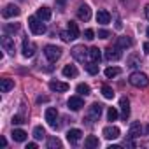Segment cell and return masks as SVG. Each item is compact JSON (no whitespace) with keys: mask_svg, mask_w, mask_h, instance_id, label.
Here are the masks:
<instances>
[{"mask_svg":"<svg viewBox=\"0 0 149 149\" xmlns=\"http://www.w3.org/2000/svg\"><path fill=\"white\" fill-rule=\"evenodd\" d=\"M128 81L135 88H147L149 86V77L146 76L144 72H132L130 77H128Z\"/></svg>","mask_w":149,"mask_h":149,"instance_id":"6da1fadb","label":"cell"},{"mask_svg":"<svg viewBox=\"0 0 149 149\" xmlns=\"http://www.w3.org/2000/svg\"><path fill=\"white\" fill-rule=\"evenodd\" d=\"M28 26H30V30H32L33 35H42V33H46V25L42 23V19H40L39 16H30V18H28Z\"/></svg>","mask_w":149,"mask_h":149,"instance_id":"7a4b0ae2","label":"cell"},{"mask_svg":"<svg viewBox=\"0 0 149 149\" xmlns=\"http://www.w3.org/2000/svg\"><path fill=\"white\" fill-rule=\"evenodd\" d=\"M44 54H46V58H47L51 63H54V61L60 60V56H61V47L53 46V44H47V46L44 47Z\"/></svg>","mask_w":149,"mask_h":149,"instance_id":"3957f363","label":"cell"},{"mask_svg":"<svg viewBox=\"0 0 149 149\" xmlns=\"http://www.w3.org/2000/svg\"><path fill=\"white\" fill-rule=\"evenodd\" d=\"M102 111H104V105L102 104H91L90 109H88V119H93V121H98L100 116H102Z\"/></svg>","mask_w":149,"mask_h":149,"instance_id":"277c9868","label":"cell"},{"mask_svg":"<svg viewBox=\"0 0 149 149\" xmlns=\"http://www.w3.org/2000/svg\"><path fill=\"white\" fill-rule=\"evenodd\" d=\"M46 121H47V125L51 126V128H56L58 126V123H56V119H58V111L54 109V107H49V109H46Z\"/></svg>","mask_w":149,"mask_h":149,"instance_id":"5b68a950","label":"cell"},{"mask_svg":"<svg viewBox=\"0 0 149 149\" xmlns=\"http://www.w3.org/2000/svg\"><path fill=\"white\" fill-rule=\"evenodd\" d=\"M0 42H2V47H4V51H7L9 54H13L14 56V53H16V46H14V40L6 33L4 37H2V40H0Z\"/></svg>","mask_w":149,"mask_h":149,"instance_id":"8992f818","label":"cell"},{"mask_svg":"<svg viewBox=\"0 0 149 149\" xmlns=\"http://www.w3.org/2000/svg\"><path fill=\"white\" fill-rule=\"evenodd\" d=\"M88 54H90V51H88V49H86L84 46H76V47L72 49V56L76 58L77 61H84Z\"/></svg>","mask_w":149,"mask_h":149,"instance_id":"52a82bcc","label":"cell"},{"mask_svg":"<svg viewBox=\"0 0 149 149\" xmlns=\"http://www.w3.org/2000/svg\"><path fill=\"white\" fill-rule=\"evenodd\" d=\"M19 7L18 6H14V4H9V6H6L4 7V11H2V16L6 18V19H9V18H16V16H19Z\"/></svg>","mask_w":149,"mask_h":149,"instance_id":"ba28073f","label":"cell"},{"mask_svg":"<svg viewBox=\"0 0 149 149\" xmlns=\"http://www.w3.org/2000/svg\"><path fill=\"white\" fill-rule=\"evenodd\" d=\"M121 58V47L114 46V47H107L105 49V60L109 61H118Z\"/></svg>","mask_w":149,"mask_h":149,"instance_id":"9c48e42d","label":"cell"},{"mask_svg":"<svg viewBox=\"0 0 149 149\" xmlns=\"http://www.w3.org/2000/svg\"><path fill=\"white\" fill-rule=\"evenodd\" d=\"M35 49H37V46H35L33 42H30L28 39L23 40V56H25V58H32V56L35 54Z\"/></svg>","mask_w":149,"mask_h":149,"instance_id":"30bf717a","label":"cell"},{"mask_svg":"<svg viewBox=\"0 0 149 149\" xmlns=\"http://www.w3.org/2000/svg\"><path fill=\"white\" fill-rule=\"evenodd\" d=\"M81 137H83V132H81L79 128H72V130L67 132V140H68L70 144H77V142L81 140Z\"/></svg>","mask_w":149,"mask_h":149,"instance_id":"8fae6325","label":"cell"},{"mask_svg":"<svg viewBox=\"0 0 149 149\" xmlns=\"http://www.w3.org/2000/svg\"><path fill=\"white\" fill-rule=\"evenodd\" d=\"M67 105H68V109H72V111H81V109L84 107V102H83L81 97H70L68 102H67Z\"/></svg>","mask_w":149,"mask_h":149,"instance_id":"7c38bea8","label":"cell"},{"mask_svg":"<svg viewBox=\"0 0 149 149\" xmlns=\"http://www.w3.org/2000/svg\"><path fill=\"white\" fill-rule=\"evenodd\" d=\"M119 128L118 126H105L104 128V137L107 139V140H114V139H118L119 137Z\"/></svg>","mask_w":149,"mask_h":149,"instance_id":"4fadbf2b","label":"cell"},{"mask_svg":"<svg viewBox=\"0 0 149 149\" xmlns=\"http://www.w3.org/2000/svg\"><path fill=\"white\" fill-rule=\"evenodd\" d=\"M49 90L51 91H56V93H63L68 90V84L67 83H61V81H49Z\"/></svg>","mask_w":149,"mask_h":149,"instance_id":"5bb4252c","label":"cell"},{"mask_svg":"<svg viewBox=\"0 0 149 149\" xmlns=\"http://www.w3.org/2000/svg\"><path fill=\"white\" fill-rule=\"evenodd\" d=\"M142 132H144V128H142V125L140 123H132L130 125V130H128V135H130V139H137V137H140L142 135Z\"/></svg>","mask_w":149,"mask_h":149,"instance_id":"9a60e30c","label":"cell"},{"mask_svg":"<svg viewBox=\"0 0 149 149\" xmlns=\"http://www.w3.org/2000/svg\"><path fill=\"white\" fill-rule=\"evenodd\" d=\"M77 18L81 19V21H88L90 18H91V9H90V6H81L79 9H77Z\"/></svg>","mask_w":149,"mask_h":149,"instance_id":"2e32d148","label":"cell"},{"mask_svg":"<svg viewBox=\"0 0 149 149\" xmlns=\"http://www.w3.org/2000/svg\"><path fill=\"white\" fill-rule=\"evenodd\" d=\"M97 21H98L100 25H109V23H111V13L105 11V9H100V11L97 13Z\"/></svg>","mask_w":149,"mask_h":149,"instance_id":"e0dca14e","label":"cell"},{"mask_svg":"<svg viewBox=\"0 0 149 149\" xmlns=\"http://www.w3.org/2000/svg\"><path fill=\"white\" fill-rule=\"evenodd\" d=\"M119 107H121V116H123V119H128V116H130V100H128L126 97H123V98L119 100Z\"/></svg>","mask_w":149,"mask_h":149,"instance_id":"ac0fdd59","label":"cell"},{"mask_svg":"<svg viewBox=\"0 0 149 149\" xmlns=\"http://www.w3.org/2000/svg\"><path fill=\"white\" fill-rule=\"evenodd\" d=\"M67 32H68V35H70L72 40L77 39L79 37V26H77V23L76 21H68L67 23Z\"/></svg>","mask_w":149,"mask_h":149,"instance_id":"d6986e66","label":"cell"},{"mask_svg":"<svg viewBox=\"0 0 149 149\" xmlns=\"http://www.w3.org/2000/svg\"><path fill=\"white\" fill-rule=\"evenodd\" d=\"M14 88V81L9 79V77H4V79H0V91L2 93H7Z\"/></svg>","mask_w":149,"mask_h":149,"instance_id":"ffe728a7","label":"cell"},{"mask_svg":"<svg viewBox=\"0 0 149 149\" xmlns=\"http://www.w3.org/2000/svg\"><path fill=\"white\" fill-rule=\"evenodd\" d=\"M11 135H13V139H14L16 142H25V140H26V137H28V135H26V132H25V130H19V128H14Z\"/></svg>","mask_w":149,"mask_h":149,"instance_id":"44dd1931","label":"cell"},{"mask_svg":"<svg viewBox=\"0 0 149 149\" xmlns=\"http://www.w3.org/2000/svg\"><path fill=\"white\" fill-rule=\"evenodd\" d=\"M37 16H39L42 21H49V19H51V9H49V7H39V9H37Z\"/></svg>","mask_w":149,"mask_h":149,"instance_id":"7402d4cb","label":"cell"},{"mask_svg":"<svg viewBox=\"0 0 149 149\" xmlns=\"http://www.w3.org/2000/svg\"><path fill=\"white\" fill-rule=\"evenodd\" d=\"M61 72H63L65 77H77V68L74 67V65H65Z\"/></svg>","mask_w":149,"mask_h":149,"instance_id":"603a6c76","label":"cell"},{"mask_svg":"<svg viewBox=\"0 0 149 149\" xmlns=\"http://www.w3.org/2000/svg\"><path fill=\"white\" fill-rule=\"evenodd\" d=\"M132 44H133V40H132L130 37H118V42H116V46H118V47H121V49L132 47Z\"/></svg>","mask_w":149,"mask_h":149,"instance_id":"cb8c5ba5","label":"cell"},{"mask_svg":"<svg viewBox=\"0 0 149 149\" xmlns=\"http://www.w3.org/2000/svg\"><path fill=\"white\" fill-rule=\"evenodd\" d=\"M84 146H86L88 149H95V147L100 146V142H98V139H97L95 135H88L86 140H84Z\"/></svg>","mask_w":149,"mask_h":149,"instance_id":"d4e9b609","label":"cell"},{"mask_svg":"<svg viewBox=\"0 0 149 149\" xmlns=\"http://www.w3.org/2000/svg\"><path fill=\"white\" fill-rule=\"evenodd\" d=\"M90 58H91V61L100 63V60H102V53H100V49H98V47H91V49H90Z\"/></svg>","mask_w":149,"mask_h":149,"instance_id":"484cf974","label":"cell"},{"mask_svg":"<svg viewBox=\"0 0 149 149\" xmlns=\"http://www.w3.org/2000/svg\"><path fill=\"white\" fill-rule=\"evenodd\" d=\"M119 74H121V70H119L118 67H109V68H105V77H109V79L119 76Z\"/></svg>","mask_w":149,"mask_h":149,"instance_id":"4316f807","label":"cell"},{"mask_svg":"<svg viewBox=\"0 0 149 149\" xmlns=\"http://www.w3.org/2000/svg\"><path fill=\"white\" fill-rule=\"evenodd\" d=\"M19 30V23H7L4 25V32L6 33H16Z\"/></svg>","mask_w":149,"mask_h":149,"instance_id":"83f0119b","label":"cell"},{"mask_svg":"<svg viewBox=\"0 0 149 149\" xmlns=\"http://www.w3.org/2000/svg\"><path fill=\"white\" fill-rule=\"evenodd\" d=\"M77 93L81 95V97H86V95H90L91 93V90H90V86L88 84H84V83H81V84H77Z\"/></svg>","mask_w":149,"mask_h":149,"instance_id":"f1b7e54d","label":"cell"},{"mask_svg":"<svg viewBox=\"0 0 149 149\" xmlns=\"http://www.w3.org/2000/svg\"><path fill=\"white\" fill-rule=\"evenodd\" d=\"M102 95H104L105 98H109V100H111V98H114V91H112V88H111V86H107V84H104V86H102Z\"/></svg>","mask_w":149,"mask_h":149,"instance_id":"f546056e","label":"cell"},{"mask_svg":"<svg viewBox=\"0 0 149 149\" xmlns=\"http://www.w3.org/2000/svg\"><path fill=\"white\" fill-rule=\"evenodd\" d=\"M33 137H35L37 140L44 139V137H46V130H44L42 126H35V128H33Z\"/></svg>","mask_w":149,"mask_h":149,"instance_id":"4dcf8cb0","label":"cell"},{"mask_svg":"<svg viewBox=\"0 0 149 149\" xmlns=\"http://www.w3.org/2000/svg\"><path fill=\"white\" fill-rule=\"evenodd\" d=\"M86 72H88V74H91V76L98 74V63H95V61L88 63V65H86Z\"/></svg>","mask_w":149,"mask_h":149,"instance_id":"1f68e13d","label":"cell"},{"mask_svg":"<svg viewBox=\"0 0 149 149\" xmlns=\"http://www.w3.org/2000/svg\"><path fill=\"white\" fill-rule=\"evenodd\" d=\"M47 147H49V149H56V147H61V142H60L56 137H51V139L47 140Z\"/></svg>","mask_w":149,"mask_h":149,"instance_id":"d6a6232c","label":"cell"},{"mask_svg":"<svg viewBox=\"0 0 149 149\" xmlns=\"http://www.w3.org/2000/svg\"><path fill=\"white\" fill-rule=\"evenodd\" d=\"M107 118H109V121H116V119H118V111H116L114 107H109V111H107Z\"/></svg>","mask_w":149,"mask_h":149,"instance_id":"836d02e7","label":"cell"},{"mask_svg":"<svg viewBox=\"0 0 149 149\" xmlns=\"http://www.w3.org/2000/svg\"><path fill=\"white\" fill-rule=\"evenodd\" d=\"M84 39H86V40H93V39H95V32H93L91 28L84 30Z\"/></svg>","mask_w":149,"mask_h":149,"instance_id":"e575fe53","label":"cell"},{"mask_svg":"<svg viewBox=\"0 0 149 149\" xmlns=\"http://www.w3.org/2000/svg\"><path fill=\"white\" fill-rule=\"evenodd\" d=\"M23 123H26L23 116H14L13 118V125H23Z\"/></svg>","mask_w":149,"mask_h":149,"instance_id":"d590c367","label":"cell"},{"mask_svg":"<svg viewBox=\"0 0 149 149\" xmlns=\"http://www.w3.org/2000/svg\"><path fill=\"white\" fill-rule=\"evenodd\" d=\"M128 63H130V67H139V65H140L139 60H137V56H130V58H128Z\"/></svg>","mask_w":149,"mask_h":149,"instance_id":"8d00e7d4","label":"cell"},{"mask_svg":"<svg viewBox=\"0 0 149 149\" xmlns=\"http://www.w3.org/2000/svg\"><path fill=\"white\" fill-rule=\"evenodd\" d=\"M98 37H100V39H109V37H111V32H107V30H98Z\"/></svg>","mask_w":149,"mask_h":149,"instance_id":"74e56055","label":"cell"},{"mask_svg":"<svg viewBox=\"0 0 149 149\" xmlns=\"http://www.w3.org/2000/svg\"><path fill=\"white\" fill-rule=\"evenodd\" d=\"M61 40H65V42H70L72 40L70 35H68V32H61Z\"/></svg>","mask_w":149,"mask_h":149,"instance_id":"f35d334b","label":"cell"},{"mask_svg":"<svg viewBox=\"0 0 149 149\" xmlns=\"http://www.w3.org/2000/svg\"><path fill=\"white\" fill-rule=\"evenodd\" d=\"M26 149H37V144L35 142H28L26 144Z\"/></svg>","mask_w":149,"mask_h":149,"instance_id":"ab89813d","label":"cell"},{"mask_svg":"<svg viewBox=\"0 0 149 149\" xmlns=\"http://www.w3.org/2000/svg\"><path fill=\"white\" fill-rule=\"evenodd\" d=\"M47 100H49L47 97H39V98H37V102H39V104H42V102H47Z\"/></svg>","mask_w":149,"mask_h":149,"instance_id":"60d3db41","label":"cell"},{"mask_svg":"<svg viewBox=\"0 0 149 149\" xmlns=\"http://www.w3.org/2000/svg\"><path fill=\"white\" fill-rule=\"evenodd\" d=\"M144 14H146V18L149 19V4H147V6L144 7Z\"/></svg>","mask_w":149,"mask_h":149,"instance_id":"b9f144b4","label":"cell"},{"mask_svg":"<svg viewBox=\"0 0 149 149\" xmlns=\"http://www.w3.org/2000/svg\"><path fill=\"white\" fill-rule=\"evenodd\" d=\"M142 47H144V51L149 54V42H144V46H142Z\"/></svg>","mask_w":149,"mask_h":149,"instance_id":"7bdbcfd3","label":"cell"},{"mask_svg":"<svg viewBox=\"0 0 149 149\" xmlns=\"http://www.w3.org/2000/svg\"><path fill=\"white\" fill-rule=\"evenodd\" d=\"M65 2H67V0H56V4H58L60 7H63V6H65Z\"/></svg>","mask_w":149,"mask_h":149,"instance_id":"ee69618b","label":"cell"},{"mask_svg":"<svg viewBox=\"0 0 149 149\" xmlns=\"http://www.w3.org/2000/svg\"><path fill=\"white\" fill-rule=\"evenodd\" d=\"M146 133H149V125H147V126H146Z\"/></svg>","mask_w":149,"mask_h":149,"instance_id":"f6af8a7d","label":"cell"},{"mask_svg":"<svg viewBox=\"0 0 149 149\" xmlns=\"http://www.w3.org/2000/svg\"><path fill=\"white\" fill-rule=\"evenodd\" d=\"M146 33H147V37H149V28H147V30H146Z\"/></svg>","mask_w":149,"mask_h":149,"instance_id":"bcb514c9","label":"cell"}]
</instances>
